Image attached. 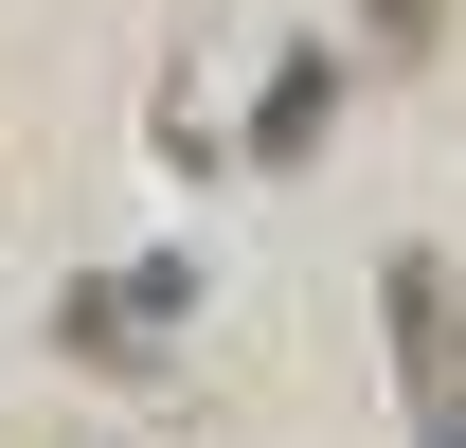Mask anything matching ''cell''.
<instances>
[{
    "label": "cell",
    "mask_w": 466,
    "mask_h": 448,
    "mask_svg": "<svg viewBox=\"0 0 466 448\" xmlns=\"http://www.w3.org/2000/svg\"><path fill=\"white\" fill-rule=\"evenodd\" d=\"M179 305H198V270H90V287H72V359H90V377H144V359H162V341H179Z\"/></svg>",
    "instance_id": "6da1fadb"
},
{
    "label": "cell",
    "mask_w": 466,
    "mask_h": 448,
    "mask_svg": "<svg viewBox=\"0 0 466 448\" xmlns=\"http://www.w3.org/2000/svg\"><path fill=\"white\" fill-rule=\"evenodd\" d=\"M431 18H449V0H359V36H377V55H431Z\"/></svg>",
    "instance_id": "277c9868"
},
{
    "label": "cell",
    "mask_w": 466,
    "mask_h": 448,
    "mask_svg": "<svg viewBox=\"0 0 466 448\" xmlns=\"http://www.w3.org/2000/svg\"><path fill=\"white\" fill-rule=\"evenodd\" d=\"M341 108V55H288L269 72V108H251V162H305V126Z\"/></svg>",
    "instance_id": "3957f363"
},
{
    "label": "cell",
    "mask_w": 466,
    "mask_h": 448,
    "mask_svg": "<svg viewBox=\"0 0 466 448\" xmlns=\"http://www.w3.org/2000/svg\"><path fill=\"white\" fill-rule=\"evenodd\" d=\"M377 287H395V377H412V412H449V394H466V287L431 270V251H395Z\"/></svg>",
    "instance_id": "7a4b0ae2"
}]
</instances>
